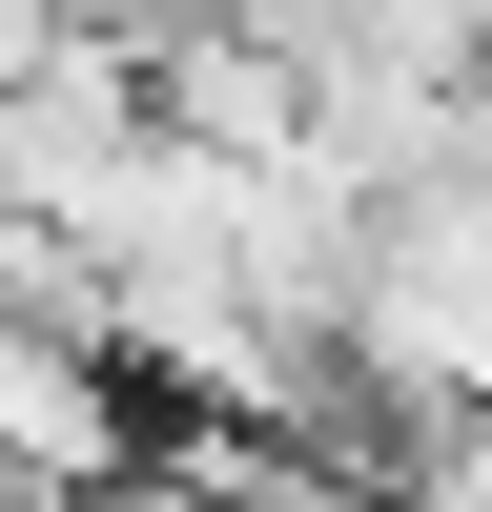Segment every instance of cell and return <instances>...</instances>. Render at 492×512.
Here are the masks:
<instances>
[{
	"label": "cell",
	"instance_id": "obj_1",
	"mask_svg": "<svg viewBox=\"0 0 492 512\" xmlns=\"http://www.w3.org/2000/svg\"><path fill=\"white\" fill-rule=\"evenodd\" d=\"M123 451H144V390L103 369V328L0 308V492H41V512H62L82 472H123Z\"/></svg>",
	"mask_w": 492,
	"mask_h": 512
},
{
	"label": "cell",
	"instance_id": "obj_2",
	"mask_svg": "<svg viewBox=\"0 0 492 512\" xmlns=\"http://www.w3.org/2000/svg\"><path fill=\"white\" fill-rule=\"evenodd\" d=\"M308 62H369V82H492V0H308Z\"/></svg>",
	"mask_w": 492,
	"mask_h": 512
},
{
	"label": "cell",
	"instance_id": "obj_3",
	"mask_svg": "<svg viewBox=\"0 0 492 512\" xmlns=\"http://www.w3.org/2000/svg\"><path fill=\"white\" fill-rule=\"evenodd\" d=\"M390 512H492V410H431L390 451Z\"/></svg>",
	"mask_w": 492,
	"mask_h": 512
},
{
	"label": "cell",
	"instance_id": "obj_4",
	"mask_svg": "<svg viewBox=\"0 0 492 512\" xmlns=\"http://www.w3.org/2000/svg\"><path fill=\"white\" fill-rule=\"evenodd\" d=\"M41 21H62V0H0V62H21V41H41Z\"/></svg>",
	"mask_w": 492,
	"mask_h": 512
},
{
	"label": "cell",
	"instance_id": "obj_5",
	"mask_svg": "<svg viewBox=\"0 0 492 512\" xmlns=\"http://www.w3.org/2000/svg\"><path fill=\"white\" fill-rule=\"evenodd\" d=\"M103 21H185V0H103Z\"/></svg>",
	"mask_w": 492,
	"mask_h": 512
}]
</instances>
